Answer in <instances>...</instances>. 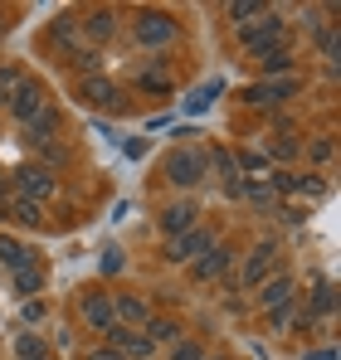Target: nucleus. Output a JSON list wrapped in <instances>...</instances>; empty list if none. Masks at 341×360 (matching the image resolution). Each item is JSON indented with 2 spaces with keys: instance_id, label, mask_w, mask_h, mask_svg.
I'll list each match as a JSON object with an SVG mask.
<instances>
[{
  "instance_id": "obj_1",
  "label": "nucleus",
  "mask_w": 341,
  "mask_h": 360,
  "mask_svg": "<svg viewBox=\"0 0 341 360\" xmlns=\"http://www.w3.org/2000/svg\"><path fill=\"white\" fill-rule=\"evenodd\" d=\"M215 229H200V224H195V229H185V234H175V239L166 243V258L170 263H185V258H200V253H210V248H215Z\"/></svg>"
},
{
  "instance_id": "obj_2",
  "label": "nucleus",
  "mask_w": 341,
  "mask_h": 360,
  "mask_svg": "<svg viewBox=\"0 0 341 360\" xmlns=\"http://www.w3.org/2000/svg\"><path fill=\"white\" fill-rule=\"evenodd\" d=\"M108 346H113L122 360H151V351H156V346L147 341V331H127V326H117V321L108 326Z\"/></svg>"
},
{
  "instance_id": "obj_3",
  "label": "nucleus",
  "mask_w": 341,
  "mask_h": 360,
  "mask_svg": "<svg viewBox=\"0 0 341 360\" xmlns=\"http://www.w3.org/2000/svg\"><path fill=\"white\" fill-rule=\"evenodd\" d=\"M166 176L175 180V185H195V180L205 176V151H195V146H190V151H185V146L170 151L166 156Z\"/></svg>"
},
{
  "instance_id": "obj_4",
  "label": "nucleus",
  "mask_w": 341,
  "mask_h": 360,
  "mask_svg": "<svg viewBox=\"0 0 341 360\" xmlns=\"http://www.w3.org/2000/svg\"><path fill=\"white\" fill-rule=\"evenodd\" d=\"M273 258H278V248L273 243H254V253L244 258V288H264L268 283V268H273Z\"/></svg>"
},
{
  "instance_id": "obj_5",
  "label": "nucleus",
  "mask_w": 341,
  "mask_h": 360,
  "mask_svg": "<svg viewBox=\"0 0 341 360\" xmlns=\"http://www.w3.org/2000/svg\"><path fill=\"white\" fill-rule=\"evenodd\" d=\"M239 39H244L254 54H268V44H278V39H283V20H278V15H268L264 25H244V30H239Z\"/></svg>"
},
{
  "instance_id": "obj_6",
  "label": "nucleus",
  "mask_w": 341,
  "mask_h": 360,
  "mask_svg": "<svg viewBox=\"0 0 341 360\" xmlns=\"http://www.w3.org/2000/svg\"><path fill=\"white\" fill-rule=\"evenodd\" d=\"M137 39H142V44H156V49H161V44H170V39H175V25H170L161 10H147V15L137 20Z\"/></svg>"
},
{
  "instance_id": "obj_7",
  "label": "nucleus",
  "mask_w": 341,
  "mask_h": 360,
  "mask_svg": "<svg viewBox=\"0 0 341 360\" xmlns=\"http://www.w3.org/2000/svg\"><path fill=\"white\" fill-rule=\"evenodd\" d=\"M10 108H15V117H20V122H35L49 103H44V93H39V83H20L15 98H10Z\"/></svg>"
},
{
  "instance_id": "obj_8",
  "label": "nucleus",
  "mask_w": 341,
  "mask_h": 360,
  "mask_svg": "<svg viewBox=\"0 0 341 360\" xmlns=\"http://www.w3.org/2000/svg\"><path fill=\"white\" fill-rule=\"evenodd\" d=\"M15 190L25 195V200H44V195H54V180H49V171H35V166H25V171H15Z\"/></svg>"
},
{
  "instance_id": "obj_9",
  "label": "nucleus",
  "mask_w": 341,
  "mask_h": 360,
  "mask_svg": "<svg viewBox=\"0 0 341 360\" xmlns=\"http://www.w3.org/2000/svg\"><path fill=\"white\" fill-rule=\"evenodd\" d=\"M78 98H83L88 108H113V103H117V88L108 83V78L88 73V78H83V88H78Z\"/></svg>"
},
{
  "instance_id": "obj_10",
  "label": "nucleus",
  "mask_w": 341,
  "mask_h": 360,
  "mask_svg": "<svg viewBox=\"0 0 341 360\" xmlns=\"http://www.w3.org/2000/svg\"><path fill=\"white\" fill-rule=\"evenodd\" d=\"M83 321H88L93 331H108V326H113V302L103 297V292H88V297H83Z\"/></svg>"
},
{
  "instance_id": "obj_11",
  "label": "nucleus",
  "mask_w": 341,
  "mask_h": 360,
  "mask_svg": "<svg viewBox=\"0 0 341 360\" xmlns=\"http://www.w3.org/2000/svg\"><path fill=\"white\" fill-rule=\"evenodd\" d=\"M195 214H200V210L180 200V205H170L166 214H161V229H166L170 239H175V234H185V229H195Z\"/></svg>"
},
{
  "instance_id": "obj_12",
  "label": "nucleus",
  "mask_w": 341,
  "mask_h": 360,
  "mask_svg": "<svg viewBox=\"0 0 341 360\" xmlns=\"http://www.w3.org/2000/svg\"><path fill=\"white\" fill-rule=\"evenodd\" d=\"M287 302H292V278H273V283L259 288V307H264V311H278Z\"/></svg>"
},
{
  "instance_id": "obj_13",
  "label": "nucleus",
  "mask_w": 341,
  "mask_h": 360,
  "mask_svg": "<svg viewBox=\"0 0 341 360\" xmlns=\"http://www.w3.org/2000/svg\"><path fill=\"white\" fill-rule=\"evenodd\" d=\"M229 258H234V253L215 243V248H210V253H205V258L195 263V278H200V283H210V278H220V273H225V268H229Z\"/></svg>"
},
{
  "instance_id": "obj_14",
  "label": "nucleus",
  "mask_w": 341,
  "mask_h": 360,
  "mask_svg": "<svg viewBox=\"0 0 341 360\" xmlns=\"http://www.w3.org/2000/svg\"><path fill=\"white\" fill-rule=\"evenodd\" d=\"M5 214H10V219H20V224H39V205H35V200H25L20 190H10Z\"/></svg>"
},
{
  "instance_id": "obj_15",
  "label": "nucleus",
  "mask_w": 341,
  "mask_h": 360,
  "mask_svg": "<svg viewBox=\"0 0 341 360\" xmlns=\"http://www.w3.org/2000/svg\"><path fill=\"white\" fill-rule=\"evenodd\" d=\"M113 316L132 321V326H147V321H151V311H147V302H142V297H122V302L113 307Z\"/></svg>"
},
{
  "instance_id": "obj_16",
  "label": "nucleus",
  "mask_w": 341,
  "mask_h": 360,
  "mask_svg": "<svg viewBox=\"0 0 341 360\" xmlns=\"http://www.w3.org/2000/svg\"><path fill=\"white\" fill-rule=\"evenodd\" d=\"M25 131H30V141H49V136L58 131V112H54V108H44L35 122H25Z\"/></svg>"
},
{
  "instance_id": "obj_17",
  "label": "nucleus",
  "mask_w": 341,
  "mask_h": 360,
  "mask_svg": "<svg viewBox=\"0 0 341 360\" xmlns=\"http://www.w3.org/2000/svg\"><path fill=\"white\" fill-rule=\"evenodd\" d=\"M0 263H10V268H30V253H25V243L0 239Z\"/></svg>"
},
{
  "instance_id": "obj_18",
  "label": "nucleus",
  "mask_w": 341,
  "mask_h": 360,
  "mask_svg": "<svg viewBox=\"0 0 341 360\" xmlns=\"http://www.w3.org/2000/svg\"><path fill=\"white\" fill-rule=\"evenodd\" d=\"M88 34H93V39H108V34H117V15H113V10H98V15L88 20Z\"/></svg>"
},
{
  "instance_id": "obj_19",
  "label": "nucleus",
  "mask_w": 341,
  "mask_h": 360,
  "mask_svg": "<svg viewBox=\"0 0 341 360\" xmlns=\"http://www.w3.org/2000/svg\"><path fill=\"white\" fill-rule=\"evenodd\" d=\"M147 341L156 346V341H180V326L175 321H147Z\"/></svg>"
},
{
  "instance_id": "obj_20",
  "label": "nucleus",
  "mask_w": 341,
  "mask_h": 360,
  "mask_svg": "<svg viewBox=\"0 0 341 360\" xmlns=\"http://www.w3.org/2000/svg\"><path fill=\"white\" fill-rule=\"evenodd\" d=\"M292 93H297V78H268V88H264V98H268V103L292 98Z\"/></svg>"
},
{
  "instance_id": "obj_21",
  "label": "nucleus",
  "mask_w": 341,
  "mask_h": 360,
  "mask_svg": "<svg viewBox=\"0 0 341 360\" xmlns=\"http://www.w3.org/2000/svg\"><path fill=\"white\" fill-rule=\"evenodd\" d=\"M332 307H337V292H332V283H322V288H317V297H312V311H307V316H327Z\"/></svg>"
},
{
  "instance_id": "obj_22",
  "label": "nucleus",
  "mask_w": 341,
  "mask_h": 360,
  "mask_svg": "<svg viewBox=\"0 0 341 360\" xmlns=\"http://www.w3.org/2000/svg\"><path fill=\"white\" fill-rule=\"evenodd\" d=\"M254 15H264V5H254V0H234L229 5V20H239V25H249Z\"/></svg>"
},
{
  "instance_id": "obj_23",
  "label": "nucleus",
  "mask_w": 341,
  "mask_h": 360,
  "mask_svg": "<svg viewBox=\"0 0 341 360\" xmlns=\"http://www.w3.org/2000/svg\"><path fill=\"white\" fill-rule=\"evenodd\" d=\"M15 88H20V73H15V68H0V108H10Z\"/></svg>"
},
{
  "instance_id": "obj_24",
  "label": "nucleus",
  "mask_w": 341,
  "mask_h": 360,
  "mask_svg": "<svg viewBox=\"0 0 341 360\" xmlns=\"http://www.w3.org/2000/svg\"><path fill=\"white\" fill-rule=\"evenodd\" d=\"M54 39H58V44L78 39V20H73V15H58V20H54Z\"/></svg>"
},
{
  "instance_id": "obj_25",
  "label": "nucleus",
  "mask_w": 341,
  "mask_h": 360,
  "mask_svg": "<svg viewBox=\"0 0 341 360\" xmlns=\"http://www.w3.org/2000/svg\"><path fill=\"white\" fill-rule=\"evenodd\" d=\"M215 93H220V83H205V88H200V93L190 98V112H205V108L215 103Z\"/></svg>"
},
{
  "instance_id": "obj_26",
  "label": "nucleus",
  "mask_w": 341,
  "mask_h": 360,
  "mask_svg": "<svg viewBox=\"0 0 341 360\" xmlns=\"http://www.w3.org/2000/svg\"><path fill=\"white\" fill-rule=\"evenodd\" d=\"M244 195H249L254 205H273V200H278V190H273V185H244Z\"/></svg>"
},
{
  "instance_id": "obj_27",
  "label": "nucleus",
  "mask_w": 341,
  "mask_h": 360,
  "mask_svg": "<svg viewBox=\"0 0 341 360\" xmlns=\"http://www.w3.org/2000/svg\"><path fill=\"white\" fill-rule=\"evenodd\" d=\"M15 288L20 292H39V273L35 268H15Z\"/></svg>"
},
{
  "instance_id": "obj_28",
  "label": "nucleus",
  "mask_w": 341,
  "mask_h": 360,
  "mask_svg": "<svg viewBox=\"0 0 341 360\" xmlns=\"http://www.w3.org/2000/svg\"><path fill=\"white\" fill-rule=\"evenodd\" d=\"M264 59V73H283V68H292V59H287L283 49H273V54H259Z\"/></svg>"
},
{
  "instance_id": "obj_29",
  "label": "nucleus",
  "mask_w": 341,
  "mask_h": 360,
  "mask_svg": "<svg viewBox=\"0 0 341 360\" xmlns=\"http://www.w3.org/2000/svg\"><path fill=\"white\" fill-rule=\"evenodd\" d=\"M268 156H278V161H292V156H297V141H287V136H278V141L268 146ZM268 156H264V161H268Z\"/></svg>"
},
{
  "instance_id": "obj_30",
  "label": "nucleus",
  "mask_w": 341,
  "mask_h": 360,
  "mask_svg": "<svg viewBox=\"0 0 341 360\" xmlns=\"http://www.w3.org/2000/svg\"><path fill=\"white\" fill-rule=\"evenodd\" d=\"M292 321H297V311H292V302H287V307H278V311H273V331H287V326H292Z\"/></svg>"
},
{
  "instance_id": "obj_31",
  "label": "nucleus",
  "mask_w": 341,
  "mask_h": 360,
  "mask_svg": "<svg viewBox=\"0 0 341 360\" xmlns=\"http://www.w3.org/2000/svg\"><path fill=\"white\" fill-rule=\"evenodd\" d=\"M175 360H205V356H200L195 341H175Z\"/></svg>"
},
{
  "instance_id": "obj_32",
  "label": "nucleus",
  "mask_w": 341,
  "mask_h": 360,
  "mask_svg": "<svg viewBox=\"0 0 341 360\" xmlns=\"http://www.w3.org/2000/svg\"><path fill=\"white\" fill-rule=\"evenodd\" d=\"M142 88H156V93H166L170 78H166V73H142Z\"/></svg>"
},
{
  "instance_id": "obj_33",
  "label": "nucleus",
  "mask_w": 341,
  "mask_h": 360,
  "mask_svg": "<svg viewBox=\"0 0 341 360\" xmlns=\"http://www.w3.org/2000/svg\"><path fill=\"white\" fill-rule=\"evenodd\" d=\"M312 161H332V141H327V136L312 141Z\"/></svg>"
},
{
  "instance_id": "obj_34",
  "label": "nucleus",
  "mask_w": 341,
  "mask_h": 360,
  "mask_svg": "<svg viewBox=\"0 0 341 360\" xmlns=\"http://www.w3.org/2000/svg\"><path fill=\"white\" fill-rule=\"evenodd\" d=\"M239 166H244V171H264L268 161H264V156H254V151H244V156H239Z\"/></svg>"
},
{
  "instance_id": "obj_35",
  "label": "nucleus",
  "mask_w": 341,
  "mask_h": 360,
  "mask_svg": "<svg viewBox=\"0 0 341 360\" xmlns=\"http://www.w3.org/2000/svg\"><path fill=\"white\" fill-rule=\"evenodd\" d=\"M322 54L337 63V34H332V30H322Z\"/></svg>"
},
{
  "instance_id": "obj_36",
  "label": "nucleus",
  "mask_w": 341,
  "mask_h": 360,
  "mask_svg": "<svg viewBox=\"0 0 341 360\" xmlns=\"http://www.w3.org/2000/svg\"><path fill=\"white\" fill-rule=\"evenodd\" d=\"M98 63H103V59H98V49H83V54H78V68H88V73H93Z\"/></svg>"
},
{
  "instance_id": "obj_37",
  "label": "nucleus",
  "mask_w": 341,
  "mask_h": 360,
  "mask_svg": "<svg viewBox=\"0 0 341 360\" xmlns=\"http://www.w3.org/2000/svg\"><path fill=\"white\" fill-rule=\"evenodd\" d=\"M307 360H337V351H332V346H322V351H307Z\"/></svg>"
},
{
  "instance_id": "obj_38",
  "label": "nucleus",
  "mask_w": 341,
  "mask_h": 360,
  "mask_svg": "<svg viewBox=\"0 0 341 360\" xmlns=\"http://www.w3.org/2000/svg\"><path fill=\"white\" fill-rule=\"evenodd\" d=\"M88 360H122V356H117L113 346H103V351H93V356H88Z\"/></svg>"
},
{
  "instance_id": "obj_39",
  "label": "nucleus",
  "mask_w": 341,
  "mask_h": 360,
  "mask_svg": "<svg viewBox=\"0 0 341 360\" xmlns=\"http://www.w3.org/2000/svg\"><path fill=\"white\" fill-rule=\"evenodd\" d=\"M25 360H49V356H44V351H39V356H25Z\"/></svg>"
},
{
  "instance_id": "obj_40",
  "label": "nucleus",
  "mask_w": 341,
  "mask_h": 360,
  "mask_svg": "<svg viewBox=\"0 0 341 360\" xmlns=\"http://www.w3.org/2000/svg\"><path fill=\"white\" fill-rule=\"evenodd\" d=\"M0 195H5V176H0Z\"/></svg>"
}]
</instances>
